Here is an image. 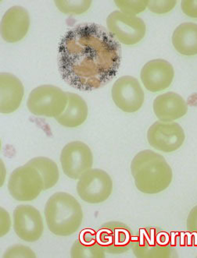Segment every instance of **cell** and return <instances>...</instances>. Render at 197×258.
Instances as JSON below:
<instances>
[{
  "label": "cell",
  "instance_id": "cell-1",
  "mask_svg": "<svg viewBox=\"0 0 197 258\" xmlns=\"http://www.w3.org/2000/svg\"><path fill=\"white\" fill-rule=\"evenodd\" d=\"M121 49L109 30L94 23L80 24L66 33L58 50L64 81L80 91L108 85L121 65Z\"/></svg>",
  "mask_w": 197,
  "mask_h": 258
},
{
  "label": "cell",
  "instance_id": "cell-2",
  "mask_svg": "<svg viewBox=\"0 0 197 258\" xmlns=\"http://www.w3.org/2000/svg\"><path fill=\"white\" fill-rule=\"evenodd\" d=\"M131 172L137 189L145 195L161 193L169 187L173 179L168 162L151 150H144L134 157Z\"/></svg>",
  "mask_w": 197,
  "mask_h": 258
},
{
  "label": "cell",
  "instance_id": "cell-3",
  "mask_svg": "<svg viewBox=\"0 0 197 258\" xmlns=\"http://www.w3.org/2000/svg\"><path fill=\"white\" fill-rule=\"evenodd\" d=\"M45 221L53 234L69 236L79 229L83 221V211L72 195L57 192L45 204Z\"/></svg>",
  "mask_w": 197,
  "mask_h": 258
},
{
  "label": "cell",
  "instance_id": "cell-4",
  "mask_svg": "<svg viewBox=\"0 0 197 258\" xmlns=\"http://www.w3.org/2000/svg\"><path fill=\"white\" fill-rule=\"evenodd\" d=\"M131 248L138 258H168L173 253L169 233L157 227L139 229L138 234L134 236Z\"/></svg>",
  "mask_w": 197,
  "mask_h": 258
},
{
  "label": "cell",
  "instance_id": "cell-5",
  "mask_svg": "<svg viewBox=\"0 0 197 258\" xmlns=\"http://www.w3.org/2000/svg\"><path fill=\"white\" fill-rule=\"evenodd\" d=\"M68 103L67 92L54 85H41L31 91L27 106L33 115L56 118L64 112Z\"/></svg>",
  "mask_w": 197,
  "mask_h": 258
},
{
  "label": "cell",
  "instance_id": "cell-6",
  "mask_svg": "<svg viewBox=\"0 0 197 258\" xmlns=\"http://www.w3.org/2000/svg\"><path fill=\"white\" fill-rule=\"evenodd\" d=\"M8 190L18 202H31L44 190V181L39 172L26 164L14 169L10 176Z\"/></svg>",
  "mask_w": 197,
  "mask_h": 258
},
{
  "label": "cell",
  "instance_id": "cell-7",
  "mask_svg": "<svg viewBox=\"0 0 197 258\" xmlns=\"http://www.w3.org/2000/svg\"><path fill=\"white\" fill-rule=\"evenodd\" d=\"M112 191V179L102 169H89L79 178L77 184L78 196L83 202L91 205L105 202Z\"/></svg>",
  "mask_w": 197,
  "mask_h": 258
},
{
  "label": "cell",
  "instance_id": "cell-8",
  "mask_svg": "<svg viewBox=\"0 0 197 258\" xmlns=\"http://www.w3.org/2000/svg\"><path fill=\"white\" fill-rule=\"evenodd\" d=\"M107 25L110 32L119 42L133 45L142 41L146 32L145 22L135 16L114 11L108 16Z\"/></svg>",
  "mask_w": 197,
  "mask_h": 258
},
{
  "label": "cell",
  "instance_id": "cell-9",
  "mask_svg": "<svg viewBox=\"0 0 197 258\" xmlns=\"http://www.w3.org/2000/svg\"><path fill=\"white\" fill-rule=\"evenodd\" d=\"M61 162L66 176L72 179H79L85 172L92 169V151L83 142L72 141L63 148Z\"/></svg>",
  "mask_w": 197,
  "mask_h": 258
},
{
  "label": "cell",
  "instance_id": "cell-10",
  "mask_svg": "<svg viewBox=\"0 0 197 258\" xmlns=\"http://www.w3.org/2000/svg\"><path fill=\"white\" fill-rule=\"evenodd\" d=\"M96 237L106 253L121 254L131 249L133 243V233L128 226L120 222L104 224L97 230Z\"/></svg>",
  "mask_w": 197,
  "mask_h": 258
},
{
  "label": "cell",
  "instance_id": "cell-11",
  "mask_svg": "<svg viewBox=\"0 0 197 258\" xmlns=\"http://www.w3.org/2000/svg\"><path fill=\"white\" fill-rule=\"evenodd\" d=\"M185 132L177 122L158 121L153 124L147 132L150 145L166 153L179 149L185 142Z\"/></svg>",
  "mask_w": 197,
  "mask_h": 258
},
{
  "label": "cell",
  "instance_id": "cell-12",
  "mask_svg": "<svg viewBox=\"0 0 197 258\" xmlns=\"http://www.w3.org/2000/svg\"><path fill=\"white\" fill-rule=\"evenodd\" d=\"M111 95L116 106L128 113L139 110L145 99L140 84L136 78L131 76L118 78L113 85Z\"/></svg>",
  "mask_w": 197,
  "mask_h": 258
},
{
  "label": "cell",
  "instance_id": "cell-13",
  "mask_svg": "<svg viewBox=\"0 0 197 258\" xmlns=\"http://www.w3.org/2000/svg\"><path fill=\"white\" fill-rule=\"evenodd\" d=\"M14 229L20 239L34 243L42 237L43 219L39 211L31 205H19L14 212Z\"/></svg>",
  "mask_w": 197,
  "mask_h": 258
},
{
  "label": "cell",
  "instance_id": "cell-14",
  "mask_svg": "<svg viewBox=\"0 0 197 258\" xmlns=\"http://www.w3.org/2000/svg\"><path fill=\"white\" fill-rule=\"evenodd\" d=\"M175 77L173 67L164 59H154L144 65L140 78L144 87L151 92H159L171 86Z\"/></svg>",
  "mask_w": 197,
  "mask_h": 258
},
{
  "label": "cell",
  "instance_id": "cell-15",
  "mask_svg": "<svg viewBox=\"0 0 197 258\" xmlns=\"http://www.w3.org/2000/svg\"><path fill=\"white\" fill-rule=\"evenodd\" d=\"M30 17L27 10L19 6L11 7L4 14L1 22V35L7 42L21 41L28 34Z\"/></svg>",
  "mask_w": 197,
  "mask_h": 258
},
{
  "label": "cell",
  "instance_id": "cell-16",
  "mask_svg": "<svg viewBox=\"0 0 197 258\" xmlns=\"http://www.w3.org/2000/svg\"><path fill=\"white\" fill-rule=\"evenodd\" d=\"M24 89L22 82L13 74H0V112L10 114L18 110L23 98Z\"/></svg>",
  "mask_w": 197,
  "mask_h": 258
},
{
  "label": "cell",
  "instance_id": "cell-17",
  "mask_svg": "<svg viewBox=\"0 0 197 258\" xmlns=\"http://www.w3.org/2000/svg\"><path fill=\"white\" fill-rule=\"evenodd\" d=\"M154 113L161 122H173L188 112V105L181 95L167 92L157 97L153 105Z\"/></svg>",
  "mask_w": 197,
  "mask_h": 258
},
{
  "label": "cell",
  "instance_id": "cell-18",
  "mask_svg": "<svg viewBox=\"0 0 197 258\" xmlns=\"http://www.w3.org/2000/svg\"><path fill=\"white\" fill-rule=\"evenodd\" d=\"M68 103L65 110L56 120L61 126L75 128L84 123L88 117V105L85 100L77 94L67 92Z\"/></svg>",
  "mask_w": 197,
  "mask_h": 258
},
{
  "label": "cell",
  "instance_id": "cell-19",
  "mask_svg": "<svg viewBox=\"0 0 197 258\" xmlns=\"http://www.w3.org/2000/svg\"><path fill=\"white\" fill-rule=\"evenodd\" d=\"M105 253L97 241L96 231L92 229L81 231L71 249L73 258H104Z\"/></svg>",
  "mask_w": 197,
  "mask_h": 258
},
{
  "label": "cell",
  "instance_id": "cell-20",
  "mask_svg": "<svg viewBox=\"0 0 197 258\" xmlns=\"http://www.w3.org/2000/svg\"><path fill=\"white\" fill-rule=\"evenodd\" d=\"M172 44L181 55H197V24L189 22L180 24L174 31Z\"/></svg>",
  "mask_w": 197,
  "mask_h": 258
},
{
  "label": "cell",
  "instance_id": "cell-21",
  "mask_svg": "<svg viewBox=\"0 0 197 258\" xmlns=\"http://www.w3.org/2000/svg\"><path fill=\"white\" fill-rule=\"evenodd\" d=\"M28 165L39 172L44 181V190L54 187L60 179V172L57 163L45 157H37L31 159Z\"/></svg>",
  "mask_w": 197,
  "mask_h": 258
},
{
  "label": "cell",
  "instance_id": "cell-22",
  "mask_svg": "<svg viewBox=\"0 0 197 258\" xmlns=\"http://www.w3.org/2000/svg\"><path fill=\"white\" fill-rule=\"evenodd\" d=\"M56 6L61 12L71 15H79L86 12L92 2L91 1H56Z\"/></svg>",
  "mask_w": 197,
  "mask_h": 258
},
{
  "label": "cell",
  "instance_id": "cell-23",
  "mask_svg": "<svg viewBox=\"0 0 197 258\" xmlns=\"http://www.w3.org/2000/svg\"><path fill=\"white\" fill-rule=\"evenodd\" d=\"M121 12L128 15L135 16L145 11L148 1H115Z\"/></svg>",
  "mask_w": 197,
  "mask_h": 258
},
{
  "label": "cell",
  "instance_id": "cell-24",
  "mask_svg": "<svg viewBox=\"0 0 197 258\" xmlns=\"http://www.w3.org/2000/svg\"><path fill=\"white\" fill-rule=\"evenodd\" d=\"M176 5V1H148L147 7L151 12L157 14L169 13Z\"/></svg>",
  "mask_w": 197,
  "mask_h": 258
},
{
  "label": "cell",
  "instance_id": "cell-25",
  "mask_svg": "<svg viewBox=\"0 0 197 258\" xmlns=\"http://www.w3.org/2000/svg\"><path fill=\"white\" fill-rule=\"evenodd\" d=\"M4 257H36V255L28 246L17 245L7 249Z\"/></svg>",
  "mask_w": 197,
  "mask_h": 258
},
{
  "label": "cell",
  "instance_id": "cell-26",
  "mask_svg": "<svg viewBox=\"0 0 197 258\" xmlns=\"http://www.w3.org/2000/svg\"><path fill=\"white\" fill-rule=\"evenodd\" d=\"M187 231L197 239V205L190 211L187 218Z\"/></svg>",
  "mask_w": 197,
  "mask_h": 258
},
{
  "label": "cell",
  "instance_id": "cell-27",
  "mask_svg": "<svg viewBox=\"0 0 197 258\" xmlns=\"http://www.w3.org/2000/svg\"><path fill=\"white\" fill-rule=\"evenodd\" d=\"M182 10L185 15L192 18H197V1H182Z\"/></svg>",
  "mask_w": 197,
  "mask_h": 258
},
{
  "label": "cell",
  "instance_id": "cell-28",
  "mask_svg": "<svg viewBox=\"0 0 197 258\" xmlns=\"http://www.w3.org/2000/svg\"><path fill=\"white\" fill-rule=\"evenodd\" d=\"M11 228V219L4 209H1V236L7 234Z\"/></svg>",
  "mask_w": 197,
  "mask_h": 258
}]
</instances>
